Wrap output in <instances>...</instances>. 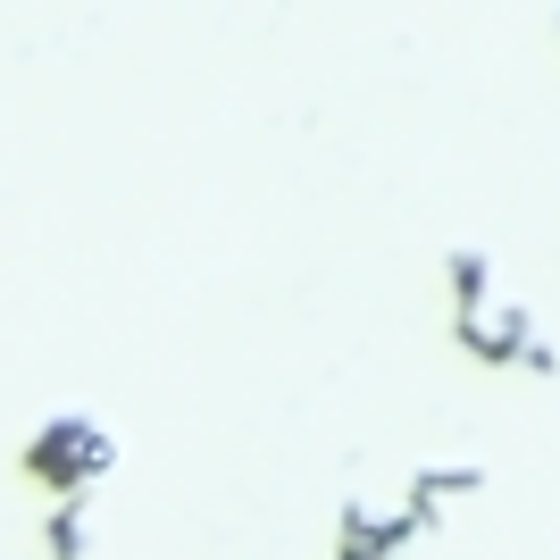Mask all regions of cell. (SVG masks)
Listing matches in <instances>:
<instances>
[{
  "instance_id": "1",
  "label": "cell",
  "mask_w": 560,
  "mask_h": 560,
  "mask_svg": "<svg viewBox=\"0 0 560 560\" xmlns=\"http://www.w3.org/2000/svg\"><path fill=\"white\" fill-rule=\"evenodd\" d=\"M25 486H43L50 502H75V493H93L101 477L117 468V435L101 419H50L34 444H25Z\"/></svg>"
},
{
  "instance_id": "2",
  "label": "cell",
  "mask_w": 560,
  "mask_h": 560,
  "mask_svg": "<svg viewBox=\"0 0 560 560\" xmlns=\"http://www.w3.org/2000/svg\"><path fill=\"white\" fill-rule=\"evenodd\" d=\"M43 552H50V560H84V552H93V493L50 502V518H43Z\"/></svg>"
},
{
  "instance_id": "3",
  "label": "cell",
  "mask_w": 560,
  "mask_h": 560,
  "mask_svg": "<svg viewBox=\"0 0 560 560\" xmlns=\"http://www.w3.org/2000/svg\"><path fill=\"white\" fill-rule=\"evenodd\" d=\"M486 284H493V259L486 252H452V318L486 310Z\"/></svg>"
}]
</instances>
